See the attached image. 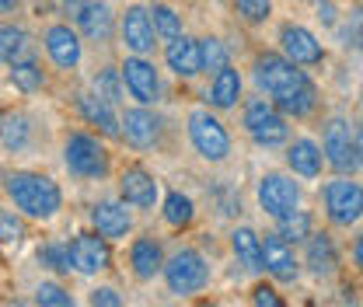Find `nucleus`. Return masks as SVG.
Instances as JSON below:
<instances>
[{
    "label": "nucleus",
    "mask_w": 363,
    "mask_h": 307,
    "mask_svg": "<svg viewBox=\"0 0 363 307\" xmlns=\"http://www.w3.org/2000/svg\"><path fill=\"white\" fill-rule=\"evenodd\" d=\"M130 265H133L136 279H154L157 272H164V252L154 238H136L130 248Z\"/></svg>",
    "instance_id": "5701e85b"
},
{
    "label": "nucleus",
    "mask_w": 363,
    "mask_h": 307,
    "mask_svg": "<svg viewBox=\"0 0 363 307\" xmlns=\"http://www.w3.org/2000/svg\"><path fill=\"white\" fill-rule=\"evenodd\" d=\"M150 21H154V32H157L164 43H172V39L182 35V18L168 4H154V7H150Z\"/></svg>",
    "instance_id": "2f4dec72"
},
{
    "label": "nucleus",
    "mask_w": 363,
    "mask_h": 307,
    "mask_svg": "<svg viewBox=\"0 0 363 307\" xmlns=\"http://www.w3.org/2000/svg\"><path fill=\"white\" fill-rule=\"evenodd\" d=\"M252 70H255V84L266 91V94H272V101L311 81L294 60H286V56H279V52H262V56H255Z\"/></svg>",
    "instance_id": "f03ea898"
},
{
    "label": "nucleus",
    "mask_w": 363,
    "mask_h": 307,
    "mask_svg": "<svg viewBox=\"0 0 363 307\" xmlns=\"http://www.w3.org/2000/svg\"><path fill=\"white\" fill-rule=\"evenodd\" d=\"M238 98H241V74L224 63V67L213 74V84H210V105H213V108H230Z\"/></svg>",
    "instance_id": "bb28decb"
},
{
    "label": "nucleus",
    "mask_w": 363,
    "mask_h": 307,
    "mask_svg": "<svg viewBox=\"0 0 363 307\" xmlns=\"http://www.w3.org/2000/svg\"><path fill=\"white\" fill-rule=\"evenodd\" d=\"M25 0H0V14H11V11H18Z\"/></svg>",
    "instance_id": "37998d69"
},
{
    "label": "nucleus",
    "mask_w": 363,
    "mask_h": 307,
    "mask_svg": "<svg viewBox=\"0 0 363 307\" xmlns=\"http://www.w3.org/2000/svg\"><path fill=\"white\" fill-rule=\"evenodd\" d=\"M230 248H234L238 262L245 265L248 272H262L266 269V262H262V238L252 227H238L230 234Z\"/></svg>",
    "instance_id": "b1692460"
},
{
    "label": "nucleus",
    "mask_w": 363,
    "mask_h": 307,
    "mask_svg": "<svg viewBox=\"0 0 363 307\" xmlns=\"http://www.w3.org/2000/svg\"><path fill=\"white\" fill-rule=\"evenodd\" d=\"M35 304H56V307H70V294L60 283H39L35 286Z\"/></svg>",
    "instance_id": "4c0bfd02"
},
{
    "label": "nucleus",
    "mask_w": 363,
    "mask_h": 307,
    "mask_svg": "<svg viewBox=\"0 0 363 307\" xmlns=\"http://www.w3.org/2000/svg\"><path fill=\"white\" fill-rule=\"evenodd\" d=\"M35 56L32 52V39L21 25H0V63H18V60H28Z\"/></svg>",
    "instance_id": "a878e982"
},
{
    "label": "nucleus",
    "mask_w": 363,
    "mask_h": 307,
    "mask_svg": "<svg viewBox=\"0 0 363 307\" xmlns=\"http://www.w3.org/2000/svg\"><path fill=\"white\" fill-rule=\"evenodd\" d=\"M91 84H94V94H98L101 101H108V105H119V101H123V70L101 67Z\"/></svg>",
    "instance_id": "7c9ffc66"
},
{
    "label": "nucleus",
    "mask_w": 363,
    "mask_h": 307,
    "mask_svg": "<svg viewBox=\"0 0 363 307\" xmlns=\"http://www.w3.org/2000/svg\"><path fill=\"white\" fill-rule=\"evenodd\" d=\"M91 304H108V307H119L123 304V297L112 290V286H98V290H91Z\"/></svg>",
    "instance_id": "ea45409f"
},
{
    "label": "nucleus",
    "mask_w": 363,
    "mask_h": 307,
    "mask_svg": "<svg viewBox=\"0 0 363 307\" xmlns=\"http://www.w3.org/2000/svg\"><path fill=\"white\" fill-rule=\"evenodd\" d=\"M321 154H325V164L335 168L339 175H353L360 168V154H357V133L346 119H328L325 133H321Z\"/></svg>",
    "instance_id": "20e7f679"
},
{
    "label": "nucleus",
    "mask_w": 363,
    "mask_h": 307,
    "mask_svg": "<svg viewBox=\"0 0 363 307\" xmlns=\"http://www.w3.org/2000/svg\"><path fill=\"white\" fill-rule=\"evenodd\" d=\"M77 108H81V116L88 119L91 126H98L105 136H123L119 119L112 116V105H108V101H101L98 94H81V98H77Z\"/></svg>",
    "instance_id": "393cba45"
},
{
    "label": "nucleus",
    "mask_w": 363,
    "mask_h": 307,
    "mask_svg": "<svg viewBox=\"0 0 363 307\" xmlns=\"http://www.w3.org/2000/svg\"><path fill=\"white\" fill-rule=\"evenodd\" d=\"M70 269L81 272V276H94L101 269H108V238L101 234H77L70 245Z\"/></svg>",
    "instance_id": "9d476101"
},
{
    "label": "nucleus",
    "mask_w": 363,
    "mask_h": 307,
    "mask_svg": "<svg viewBox=\"0 0 363 307\" xmlns=\"http://www.w3.org/2000/svg\"><path fill=\"white\" fill-rule=\"evenodd\" d=\"M4 192L14 203V210L28 220H52L63 206L60 185L43 172H28V168L4 172Z\"/></svg>",
    "instance_id": "f257e3e1"
},
{
    "label": "nucleus",
    "mask_w": 363,
    "mask_h": 307,
    "mask_svg": "<svg viewBox=\"0 0 363 307\" xmlns=\"http://www.w3.org/2000/svg\"><path fill=\"white\" fill-rule=\"evenodd\" d=\"M286 164H290L294 175L318 178L321 175V168H325V154H321V147H318L315 140L301 136V140H294V143L286 147Z\"/></svg>",
    "instance_id": "412c9836"
},
{
    "label": "nucleus",
    "mask_w": 363,
    "mask_h": 307,
    "mask_svg": "<svg viewBox=\"0 0 363 307\" xmlns=\"http://www.w3.org/2000/svg\"><path fill=\"white\" fill-rule=\"evenodd\" d=\"M304 265L315 272L318 279H328L335 276L339 269V252L332 245V238L321 230V234H308V248H304Z\"/></svg>",
    "instance_id": "aec40b11"
},
{
    "label": "nucleus",
    "mask_w": 363,
    "mask_h": 307,
    "mask_svg": "<svg viewBox=\"0 0 363 307\" xmlns=\"http://www.w3.org/2000/svg\"><path fill=\"white\" fill-rule=\"evenodd\" d=\"M119 35H123V43H126L130 52L147 56V52L154 49V35H157V32H154V21H150V11L140 7V4L126 7V14H123V21H119Z\"/></svg>",
    "instance_id": "f8f14e48"
},
{
    "label": "nucleus",
    "mask_w": 363,
    "mask_h": 307,
    "mask_svg": "<svg viewBox=\"0 0 363 307\" xmlns=\"http://www.w3.org/2000/svg\"><path fill=\"white\" fill-rule=\"evenodd\" d=\"M255 304H269V307H283V301L276 297V290H269V286H259L255 290V297H252Z\"/></svg>",
    "instance_id": "a19ab883"
},
{
    "label": "nucleus",
    "mask_w": 363,
    "mask_h": 307,
    "mask_svg": "<svg viewBox=\"0 0 363 307\" xmlns=\"http://www.w3.org/2000/svg\"><path fill=\"white\" fill-rule=\"evenodd\" d=\"M189 140L199 150V157H206L213 164H220L227 154H230V136L220 126V119L210 116V112H203V108L189 116Z\"/></svg>",
    "instance_id": "6e6552de"
},
{
    "label": "nucleus",
    "mask_w": 363,
    "mask_h": 307,
    "mask_svg": "<svg viewBox=\"0 0 363 307\" xmlns=\"http://www.w3.org/2000/svg\"><path fill=\"white\" fill-rule=\"evenodd\" d=\"M164 60H168V67H172L179 77H196V74L203 70V52H199V43H196V39H189V35L172 39L168 49H164Z\"/></svg>",
    "instance_id": "4be33fe9"
},
{
    "label": "nucleus",
    "mask_w": 363,
    "mask_h": 307,
    "mask_svg": "<svg viewBox=\"0 0 363 307\" xmlns=\"http://www.w3.org/2000/svg\"><path fill=\"white\" fill-rule=\"evenodd\" d=\"M321 199H325V217L332 227H350L363 217V185L353 178L339 175L335 182H328Z\"/></svg>",
    "instance_id": "39448f33"
},
{
    "label": "nucleus",
    "mask_w": 363,
    "mask_h": 307,
    "mask_svg": "<svg viewBox=\"0 0 363 307\" xmlns=\"http://www.w3.org/2000/svg\"><path fill=\"white\" fill-rule=\"evenodd\" d=\"M279 45H283V56L294 60L297 67H318V63L325 60L321 43H318L304 25H283V28H279Z\"/></svg>",
    "instance_id": "9b49d317"
},
{
    "label": "nucleus",
    "mask_w": 363,
    "mask_h": 307,
    "mask_svg": "<svg viewBox=\"0 0 363 307\" xmlns=\"http://www.w3.org/2000/svg\"><path fill=\"white\" fill-rule=\"evenodd\" d=\"M245 133H248L259 147H279V143H286L290 126H286V116H283L276 105L255 98V101H248V108H245Z\"/></svg>",
    "instance_id": "0eeeda50"
},
{
    "label": "nucleus",
    "mask_w": 363,
    "mask_h": 307,
    "mask_svg": "<svg viewBox=\"0 0 363 307\" xmlns=\"http://www.w3.org/2000/svg\"><path fill=\"white\" fill-rule=\"evenodd\" d=\"M192 217H196L192 199L182 196V192H168V199H164V220H168L172 227H189Z\"/></svg>",
    "instance_id": "473e14b6"
},
{
    "label": "nucleus",
    "mask_w": 363,
    "mask_h": 307,
    "mask_svg": "<svg viewBox=\"0 0 363 307\" xmlns=\"http://www.w3.org/2000/svg\"><path fill=\"white\" fill-rule=\"evenodd\" d=\"M63 164L77 178H105L108 175V150L91 133H70L63 143Z\"/></svg>",
    "instance_id": "7ed1b4c3"
},
{
    "label": "nucleus",
    "mask_w": 363,
    "mask_h": 307,
    "mask_svg": "<svg viewBox=\"0 0 363 307\" xmlns=\"http://www.w3.org/2000/svg\"><path fill=\"white\" fill-rule=\"evenodd\" d=\"M353 262H357V269L363 272V230L357 234V241H353Z\"/></svg>",
    "instance_id": "79ce46f5"
},
{
    "label": "nucleus",
    "mask_w": 363,
    "mask_h": 307,
    "mask_svg": "<svg viewBox=\"0 0 363 307\" xmlns=\"http://www.w3.org/2000/svg\"><path fill=\"white\" fill-rule=\"evenodd\" d=\"M262 262H266V272L279 283H294L297 279V259H294V248L283 234H266L262 238Z\"/></svg>",
    "instance_id": "dca6fc26"
},
{
    "label": "nucleus",
    "mask_w": 363,
    "mask_h": 307,
    "mask_svg": "<svg viewBox=\"0 0 363 307\" xmlns=\"http://www.w3.org/2000/svg\"><path fill=\"white\" fill-rule=\"evenodd\" d=\"M234 11H238L248 25H262L272 14V4L269 0H234Z\"/></svg>",
    "instance_id": "c9c22d12"
},
{
    "label": "nucleus",
    "mask_w": 363,
    "mask_h": 307,
    "mask_svg": "<svg viewBox=\"0 0 363 307\" xmlns=\"http://www.w3.org/2000/svg\"><path fill=\"white\" fill-rule=\"evenodd\" d=\"M39 259H43V265L56 269V272H70V248L67 245H45L39 252Z\"/></svg>",
    "instance_id": "58836bf2"
},
{
    "label": "nucleus",
    "mask_w": 363,
    "mask_h": 307,
    "mask_svg": "<svg viewBox=\"0 0 363 307\" xmlns=\"http://www.w3.org/2000/svg\"><path fill=\"white\" fill-rule=\"evenodd\" d=\"M276 108L286 112V116H294V119H308V116H315V108H318V88L308 81V84H301L297 91L276 98Z\"/></svg>",
    "instance_id": "cd10ccee"
},
{
    "label": "nucleus",
    "mask_w": 363,
    "mask_h": 307,
    "mask_svg": "<svg viewBox=\"0 0 363 307\" xmlns=\"http://www.w3.org/2000/svg\"><path fill=\"white\" fill-rule=\"evenodd\" d=\"M164 283H168V290L172 294H199L206 283H210V265L206 259L196 252V248H182L175 252L168 262H164Z\"/></svg>",
    "instance_id": "423d86ee"
},
{
    "label": "nucleus",
    "mask_w": 363,
    "mask_h": 307,
    "mask_svg": "<svg viewBox=\"0 0 363 307\" xmlns=\"http://www.w3.org/2000/svg\"><path fill=\"white\" fill-rule=\"evenodd\" d=\"M119 196H123L126 206L154 210V203H157V178L150 175L147 168H126L119 175Z\"/></svg>",
    "instance_id": "2eb2a0df"
},
{
    "label": "nucleus",
    "mask_w": 363,
    "mask_h": 307,
    "mask_svg": "<svg viewBox=\"0 0 363 307\" xmlns=\"http://www.w3.org/2000/svg\"><path fill=\"white\" fill-rule=\"evenodd\" d=\"M91 220H94V230H98L101 238H126V234L133 230V217H130L126 203H112V199L94 203Z\"/></svg>",
    "instance_id": "6ab92c4d"
},
{
    "label": "nucleus",
    "mask_w": 363,
    "mask_h": 307,
    "mask_svg": "<svg viewBox=\"0 0 363 307\" xmlns=\"http://www.w3.org/2000/svg\"><path fill=\"white\" fill-rule=\"evenodd\" d=\"M259 206H262L272 220L294 213V210L301 206V185L290 175H279V172L262 175L259 178Z\"/></svg>",
    "instance_id": "1a4fd4ad"
},
{
    "label": "nucleus",
    "mask_w": 363,
    "mask_h": 307,
    "mask_svg": "<svg viewBox=\"0 0 363 307\" xmlns=\"http://www.w3.org/2000/svg\"><path fill=\"white\" fill-rule=\"evenodd\" d=\"M11 84H14L18 91H25V94H35V91L43 88L45 77H43V67L35 63V56L11 63Z\"/></svg>",
    "instance_id": "c756f323"
},
{
    "label": "nucleus",
    "mask_w": 363,
    "mask_h": 307,
    "mask_svg": "<svg viewBox=\"0 0 363 307\" xmlns=\"http://www.w3.org/2000/svg\"><path fill=\"white\" fill-rule=\"evenodd\" d=\"M199 52H203V70H213V74H217L227 63V49L220 39H203V43H199Z\"/></svg>",
    "instance_id": "e433bc0d"
},
{
    "label": "nucleus",
    "mask_w": 363,
    "mask_h": 307,
    "mask_svg": "<svg viewBox=\"0 0 363 307\" xmlns=\"http://www.w3.org/2000/svg\"><path fill=\"white\" fill-rule=\"evenodd\" d=\"M74 21H77V32L91 39V43H108L112 39V11L98 0H81L77 11H74Z\"/></svg>",
    "instance_id": "a211bd4d"
},
{
    "label": "nucleus",
    "mask_w": 363,
    "mask_h": 307,
    "mask_svg": "<svg viewBox=\"0 0 363 307\" xmlns=\"http://www.w3.org/2000/svg\"><path fill=\"white\" fill-rule=\"evenodd\" d=\"M279 234H283L286 241H308V234H311V217H308L304 210H294V213L279 217Z\"/></svg>",
    "instance_id": "72a5a7b5"
},
{
    "label": "nucleus",
    "mask_w": 363,
    "mask_h": 307,
    "mask_svg": "<svg viewBox=\"0 0 363 307\" xmlns=\"http://www.w3.org/2000/svg\"><path fill=\"white\" fill-rule=\"evenodd\" d=\"M357 154H360V164H363V130L357 133Z\"/></svg>",
    "instance_id": "c03bdc74"
},
{
    "label": "nucleus",
    "mask_w": 363,
    "mask_h": 307,
    "mask_svg": "<svg viewBox=\"0 0 363 307\" xmlns=\"http://www.w3.org/2000/svg\"><path fill=\"white\" fill-rule=\"evenodd\" d=\"M119 70H123V84H126V91L133 94L140 105L157 101V70H154V63H150V60H143V56H130Z\"/></svg>",
    "instance_id": "4468645a"
},
{
    "label": "nucleus",
    "mask_w": 363,
    "mask_h": 307,
    "mask_svg": "<svg viewBox=\"0 0 363 307\" xmlns=\"http://www.w3.org/2000/svg\"><path fill=\"white\" fill-rule=\"evenodd\" d=\"M0 140L7 150H25L32 143V119L25 112H11L0 119Z\"/></svg>",
    "instance_id": "c85d7f7f"
},
{
    "label": "nucleus",
    "mask_w": 363,
    "mask_h": 307,
    "mask_svg": "<svg viewBox=\"0 0 363 307\" xmlns=\"http://www.w3.org/2000/svg\"><path fill=\"white\" fill-rule=\"evenodd\" d=\"M119 126H123L126 143L136 147V150H150L161 140V119L154 112H147V108H126L123 119H119Z\"/></svg>",
    "instance_id": "f3484780"
},
{
    "label": "nucleus",
    "mask_w": 363,
    "mask_h": 307,
    "mask_svg": "<svg viewBox=\"0 0 363 307\" xmlns=\"http://www.w3.org/2000/svg\"><path fill=\"white\" fill-rule=\"evenodd\" d=\"M25 238V220L14 210H0V245H21Z\"/></svg>",
    "instance_id": "f704fd0d"
},
{
    "label": "nucleus",
    "mask_w": 363,
    "mask_h": 307,
    "mask_svg": "<svg viewBox=\"0 0 363 307\" xmlns=\"http://www.w3.org/2000/svg\"><path fill=\"white\" fill-rule=\"evenodd\" d=\"M45 43V52H49V60L60 67V70H74L77 63H81V35L70 28V25H49L43 35Z\"/></svg>",
    "instance_id": "ddd939ff"
}]
</instances>
